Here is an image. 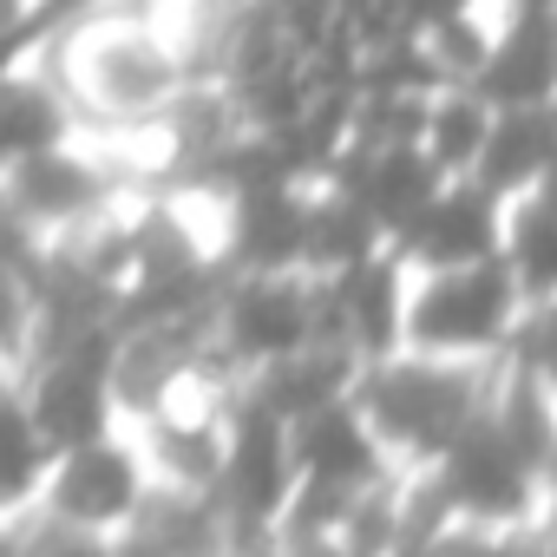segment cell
<instances>
[{
    "label": "cell",
    "mask_w": 557,
    "mask_h": 557,
    "mask_svg": "<svg viewBox=\"0 0 557 557\" xmlns=\"http://www.w3.org/2000/svg\"><path fill=\"white\" fill-rule=\"evenodd\" d=\"M511 296H518V283L498 256L440 269L426 283V296L413 302V315H407V335L420 348H479L511 322Z\"/></svg>",
    "instance_id": "obj_1"
},
{
    "label": "cell",
    "mask_w": 557,
    "mask_h": 557,
    "mask_svg": "<svg viewBox=\"0 0 557 557\" xmlns=\"http://www.w3.org/2000/svg\"><path fill=\"white\" fill-rule=\"evenodd\" d=\"M550 86H557V27L537 8H511V27L492 34L466 92L485 99L492 112H511V106H550Z\"/></svg>",
    "instance_id": "obj_2"
},
{
    "label": "cell",
    "mask_w": 557,
    "mask_h": 557,
    "mask_svg": "<svg viewBox=\"0 0 557 557\" xmlns=\"http://www.w3.org/2000/svg\"><path fill=\"white\" fill-rule=\"evenodd\" d=\"M498 197L492 190H479V184H440L433 190V203L400 230L407 236V249L420 256V262H433V269H459V262H485V256H498Z\"/></svg>",
    "instance_id": "obj_3"
},
{
    "label": "cell",
    "mask_w": 557,
    "mask_h": 557,
    "mask_svg": "<svg viewBox=\"0 0 557 557\" xmlns=\"http://www.w3.org/2000/svg\"><path fill=\"white\" fill-rule=\"evenodd\" d=\"M544 164H550V106H511V112H492L466 177L492 197H511V190H531Z\"/></svg>",
    "instance_id": "obj_4"
},
{
    "label": "cell",
    "mask_w": 557,
    "mask_h": 557,
    "mask_svg": "<svg viewBox=\"0 0 557 557\" xmlns=\"http://www.w3.org/2000/svg\"><path fill=\"white\" fill-rule=\"evenodd\" d=\"M92 92H99L106 106H119V112L164 99V92H171V60H164V47H158L151 34H112V40H99V47H92Z\"/></svg>",
    "instance_id": "obj_5"
},
{
    "label": "cell",
    "mask_w": 557,
    "mask_h": 557,
    "mask_svg": "<svg viewBox=\"0 0 557 557\" xmlns=\"http://www.w3.org/2000/svg\"><path fill=\"white\" fill-rule=\"evenodd\" d=\"M86 203H92V171L73 164L60 145L14 158V210L27 223H60V216H79Z\"/></svg>",
    "instance_id": "obj_6"
},
{
    "label": "cell",
    "mask_w": 557,
    "mask_h": 557,
    "mask_svg": "<svg viewBox=\"0 0 557 557\" xmlns=\"http://www.w3.org/2000/svg\"><path fill=\"white\" fill-rule=\"evenodd\" d=\"M485 125H492V106H485V99H472L466 86H440V92L426 99L420 151L433 158V171H440V177H466V171H472V158H479Z\"/></svg>",
    "instance_id": "obj_7"
},
{
    "label": "cell",
    "mask_w": 557,
    "mask_h": 557,
    "mask_svg": "<svg viewBox=\"0 0 557 557\" xmlns=\"http://www.w3.org/2000/svg\"><path fill=\"white\" fill-rule=\"evenodd\" d=\"M125 505H132V466L106 446H79L60 479V511L73 524H99V518H119Z\"/></svg>",
    "instance_id": "obj_8"
},
{
    "label": "cell",
    "mask_w": 557,
    "mask_h": 557,
    "mask_svg": "<svg viewBox=\"0 0 557 557\" xmlns=\"http://www.w3.org/2000/svg\"><path fill=\"white\" fill-rule=\"evenodd\" d=\"M14 8H34V0H14Z\"/></svg>",
    "instance_id": "obj_9"
}]
</instances>
